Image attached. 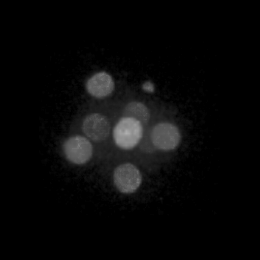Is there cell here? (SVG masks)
I'll return each mask as SVG.
<instances>
[{
	"label": "cell",
	"mask_w": 260,
	"mask_h": 260,
	"mask_svg": "<svg viewBox=\"0 0 260 260\" xmlns=\"http://www.w3.org/2000/svg\"><path fill=\"white\" fill-rule=\"evenodd\" d=\"M114 84L108 73L102 72L90 77L87 82L86 88L92 96L102 98L109 95L113 90Z\"/></svg>",
	"instance_id": "cell-6"
},
{
	"label": "cell",
	"mask_w": 260,
	"mask_h": 260,
	"mask_svg": "<svg viewBox=\"0 0 260 260\" xmlns=\"http://www.w3.org/2000/svg\"><path fill=\"white\" fill-rule=\"evenodd\" d=\"M113 181L117 189L123 193L135 192L142 182V175L138 169L131 163L121 164L113 173Z\"/></svg>",
	"instance_id": "cell-2"
},
{
	"label": "cell",
	"mask_w": 260,
	"mask_h": 260,
	"mask_svg": "<svg viewBox=\"0 0 260 260\" xmlns=\"http://www.w3.org/2000/svg\"><path fill=\"white\" fill-rule=\"evenodd\" d=\"M82 129L87 137L94 141L105 140L109 136L110 124L107 118L99 113L88 115L83 120Z\"/></svg>",
	"instance_id": "cell-5"
},
{
	"label": "cell",
	"mask_w": 260,
	"mask_h": 260,
	"mask_svg": "<svg viewBox=\"0 0 260 260\" xmlns=\"http://www.w3.org/2000/svg\"><path fill=\"white\" fill-rule=\"evenodd\" d=\"M63 151L70 162L82 165L90 160L92 155V147L88 139L80 136L68 139L63 144Z\"/></svg>",
	"instance_id": "cell-4"
},
{
	"label": "cell",
	"mask_w": 260,
	"mask_h": 260,
	"mask_svg": "<svg viewBox=\"0 0 260 260\" xmlns=\"http://www.w3.org/2000/svg\"><path fill=\"white\" fill-rule=\"evenodd\" d=\"M124 115L125 117L135 118L141 123H146L150 117L147 107L144 104L137 102H132L126 106Z\"/></svg>",
	"instance_id": "cell-7"
},
{
	"label": "cell",
	"mask_w": 260,
	"mask_h": 260,
	"mask_svg": "<svg viewBox=\"0 0 260 260\" xmlns=\"http://www.w3.org/2000/svg\"><path fill=\"white\" fill-rule=\"evenodd\" d=\"M152 142L155 148L163 151L175 149L181 140L178 128L174 124L163 122L153 128L151 135Z\"/></svg>",
	"instance_id": "cell-3"
},
{
	"label": "cell",
	"mask_w": 260,
	"mask_h": 260,
	"mask_svg": "<svg viewBox=\"0 0 260 260\" xmlns=\"http://www.w3.org/2000/svg\"><path fill=\"white\" fill-rule=\"evenodd\" d=\"M113 136L118 147L124 150L133 149L142 137V123L135 118L124 117L115 125Z\"/></svg>",
	"instance_id": "cell-1"
}]
</instances>
